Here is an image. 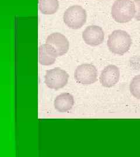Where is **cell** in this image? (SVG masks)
I'll list each match as a JSON object with an SVG mask.
<instances>
[{
	"label": "cell",
	"instance_id": "6da1fadb",
	"mask_svg": "<svg viewBox=\"0 0 140 157\" xmlns=\"http://www.w3.org/2000/svg\"><path fill=\"white\" fill-rule=\"evenodd\" d=\"M107 45L112 52L123 56L127 52L132 45V39L127 32L122 30H114L107 40Z\"/></svg>",
	"mask_w": 140,
	"mask_h": 157
},
{
	"label": "cell",
	"instance_id": "7a4b0ae2",
	"mask_svg": "<svg viewBox=\"0 0 140 157\" xmlns=\"http://www.w3.org/2000/svg\"><path fill=\"white\" fill-rule=\"evenodd\" d=\"M113 19L118 23H126L131 21L135 15V5L131 0H116L111 10Z\"/></svg>",
	"mask_w": 140,
	"mask_h": 157
},
{
	"label": "cell",
	"instance_id": "3957f363",
	"mask_svg": "<svg viewBox=\"0 0 140 157\" xmlns=\"http://www.w3.org/2000/svg\"><path fill=\"white\" fill-rule=\"evenodd\" d=\"M87 14L81 6L75 5L68 8L63 16V21L69 28H81L86 21Z\"/></svg>",
	"mask_w": 140,
	"mask_h": 157
},
{
	"label": "cell",
	"instance_id": "277c9868",
	"mask_svg": "<svg viewBox=\"0 0 140 157\" xmlns=\"http://www.w3.org/2000/svg\"><path fill=\"white\" fill-rule=\"evenodd\" d=\"M69 76L68 73L60 67L48 70L46 72L45 84L51 89L58 90L67 84Z\"/></svg>",
	"mask_w": 140,
	"mask_h": 157
},
{
	"label": "cell",
	"instance_id": "5b68a950",
	"mask_svg": "<svg viewBox=\"0 0 140 157\" xmlns=\"http://www.w3.org/2000/svg\"><path fill=\"white\" fill-rule=\"evenodd\" d=\"M97 69L94 65L90 63L79 65L74 72V78L80 84H92L97 80Z\"/></svg>",
	"mask_w": 140,
	"mask_h": 157
},
{
	"label": "cell",
	"instance_id": "8992f818",
	"mask_svg": "<svg viewBox=\"0 0 140 157\" xmlns=\"http://www.w3.org/2000/svg\"><path fill=\"white\" fill-rule=\"evenodd\" d=\"M82 38L88 45L96 47L101 44L105 39V33L101 27L92 25L87 27L82 33Z\"/></svg>",
	"mask_w": 140,
	"mask_h": 157
},
{
	"label": "cell",
	"instance_id": "52a82bcc",
	"mask_svg": "<svg viewBox=\"0 0 140 157\" xmlns=\"http://www.w3.org/2000/svg\"><path fill=\"white\" fill-rule=\"evenodd\" d=\"M46 43L54 48L58 56H62L69 50V42L65 36L60 33H54L50 34L46 40Z\"/></svg>",
	"mask_w": 140,
	"mask_h": 157
},
{
	"label": "cell",
	"instance_id": "ba28073f",
	"mask_svg": "<svg viewBox=\"0 0 140 157\" xmlns=\"http://www.w3.org/2000/svg\"><path fill=\"white\" fill-rule=\"evenodd\" d=\"M120 78V70L115 65H110L105 67L100 76V82L105 87H112L117 84Z\"/></svg>",
	"mask_w": 140,
	"mask_h": 157
},
{
	"label": "cell",
	"instance_id": "9c48e42d",
	"mask_svg": "<svg viewBox=\"0 0 140 157\" xmlns=\"http://www.w3.org/2000/svg\"><path fill=\"white\" fill-rule=\"evenodd\" d=\"M58 57L57 52L54 47L49 44H44L39 48L38 59L40 63L43 66H49L56 61Z\"/></svg>",
	"mask_w": 140,
	"mask_h": 157
},
{
	"label": "cell",
	"instance_id": "30bf717a",
	"mask_svg": "<svg viewBox=\"0 0 140 157\" xmlns=\"http://www.w3.org/2000/svg\"><path fill=\"white\" fill-rule=\"evenodd\" d=\"M74 104L73 95L67 93L58 95L54 100V107L58 112H68L70 111Z\"/></svg>",
	"mask_w": 140,
	"mask_h": 157
},
{
	"label": "cell",
	"instance_id": "8fae6325",
	"mask_svg": "<svg viewBox=\"0 0 140 157\" xmlns=\"http://www.w3.org/2000/svg\"><path fill=\"white\" fill-rule=\"evenodd\" d=\"M38 6L43 14L53 15L58 11L59 2L58 0H39Z\"/></svg>",
	"mask_w": 140,
	"mask_h": 157
},
{
	"label": "cell",
	"instance_id": "7c38bea8",
	"mask_svg": "<svg viewBox=\"0 0 140 157\" xmlns=\"http://www.w3.org/2000/svg\"><path fill=\"white\" fill-rule=\"evenodd\" d=\"M130 90L131 94L140 100V75L135 76L130 84Z\"/></svg>",
	"mask_w": 140,
	"mask_h": 157
},
{
	"label": "cell",
	"instance_id": "4fadbf2b",
	"mask_svg": "<svg viewBox=\"0 0 140 157\" xmlns=\"http://www.w3.org/2000/svg\"><path fill=\"white\" fill-rule=\"evenodd\" d=\"M135 5L134 18L137 20L140 21V0H134Z\"/></svg>",
	"mask_w": 140,
	"mask_h": 157
}]
</instances>
